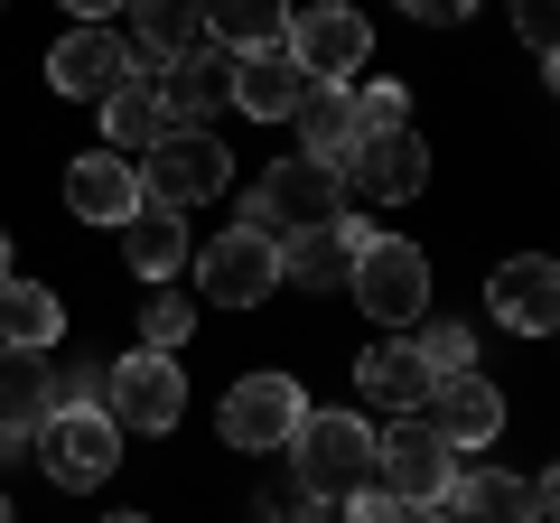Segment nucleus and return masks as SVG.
I'll return each mask as SVG.
<instances>
[{"instance_id": "obj_16", "label": "nucleus", "mask_w": 560, "mask_h": 523, "mask_svg": "<svg viewBox=\"0 0 560 523\" xmlns=\"http://www.w3.org/2000/svg\"><path fill=\"white\" fill-rule=\"evenodd\" d=\"M66 206H75V224H131L140 216V168L113 160V150H84L66 168Z\"/></svg>"}, {"instance_id": "obj_41", "label": "nucleus", "mask_w": 560, "mask_h": 523, "mask_svg": "<svg viewBox=\"0 0 560 523\" xmlns=\"http://www.w3.org/2000/svg\"><path fill=\"white\" fill-rule=\"evenodd\" d=\"M551 94H560V57H551Z\"/></svg>"}, {"instance_id": "obj_10", "label": "nucleus", "mask_w": 560, "mask_h": 523, "mask_svg": "<svg viewBox=\"0 0 560 523\" xmlns=\"http://www.w3.org/2000/svg\"><path fill=\"white\" fill-rule=\"evenodd\" d=\"M131 75H140V66H131V47H121L113 28H94V20H75L57 47H47V84H57L66 103H113Z\"/></svg>"}, {"instance_id": "obj_25", "label": "nucleus", "mask_w": 560, "mask_h": 523, "mask_svg": "<svg viewBox=\"0 0 560 523\" xmlns=\"http://www.w3.org/2000/svg\"><path fill=\"white\" fill-rule=\"evenodd\" d=\"M57 337H66V300L10 271V281H0V346H28V356H47Z\"/></svg>"}, {"instance_id": "obj_23", "label": "nucleus", "mask_w": 560, "mask_h": 523, "mask_svg": "<svg viewBox=\"0 0 560 523\" xmlns=\"http://www.w3.org/2000/svg\"><path fill=\"white\" fill-rule=\"evenodd\" d=\"M38 421H47V356L0 346V440H10V449L38 440Z\"/></svg>"}, {"instance_id": "obj_3", "label": "nucleus", "mask_w": 560, "mask_h": 523, "mask_svg": "<svg viewBox=\"0 0 560 523\" xmlns=\"http://www.w3.org/2000/svg\"><path fill=\"white\" fill-rule=\"evenodd\" d=\"M234 187V150L215 141V131H168L150 160H140V197L150 206H168V216H187V206H206V197H224Z\"/></svg>"}, {"instance_id": "obj_17", "label": "nucleus", "mask_w": 560, "mask_h": 523, "mask_svg": "<svg viewBox=\"0 0 560 523\" xmlns=\"http://www.w3.org/2000/svg\"><path fill=\"white\" fill-rule=\"evenodd\" d=\"M290 121H300V150H308V160L346 178V160H355V141H364V121H355V94H346V84H308Z\"/></svg>"}, {"instance_id": "obj_8", "label": "nucleus", "mask_w": 560, "mask_h": 523, "mask_svg": "<svg viewBox=\"0 0 560 523\" xmlns=\"http://www.w3.org/2000/svg\"><path fill=\"white\" fill-rule=\"evenodd\" d=\"M280 47L308 66V84H346L374 57V28H364V10H346V0H290V38Z\"/></svg>"}, {"instance_id": "obj_30", "label": "nucleus", "mask_w": 560, "mask_h": 523, "mask_svg": "<svg viewBox=\"0 0 560 523\" xmlns=\"http://www.w3.org/2000/svg\"><path fill=\"white\" fill-rule=\"evenodd\" d=\"M47 411H103V374L94 364H66V374L47 364Z\"/></svg>"}, {"instance_id": "obj_5", "label": "nucleus", "mask_w": 560, "mask_h": 523, "mask_svg": "<svg viewBox=\"0 0 560 523\" xmlns=\"http://www.w3.org/2000/svg\"><path fill=\"white\" fill-rule=\"evenodd\" d=\"M374 486L401 496V504H440L458 486V449L420 421V411H401L393 430H374Z\"/></svg>"}, {"instance_id": "obj_27", "label": "nucleus", "mask_w": 560, "mask_h": 523, "mask_svg": "<svg viewBox=\"0 0 560 523\" xmlns=\"http://www.w3.org/2000/svg\"><path fill=\"white\" fill-rule=\"evenodd\" d=\"M131 28L150 47V66H168L187 47H206V0H131Z\"/></svg>"}, {"instance_id": "obj_18", "label": "nucleus", "mask_w": 560, "mask_h": 523, "mask_svg": "<svg viewBox=\"0 0 560 523\" xmlns=\"http://www.w3.org/2000/svg\"><path fill=\"white\" fill-rule=\"evenodd\" d=\"M308 94V66L290 57V47H253V57H234V103L253 121H290Z\"/></svg>"}, {"instance_id": "obj_21", "label": "nucleus", "mask_w": 560, "mask_h": 523, "mask_svg": "<svg viewBox=\"0 0 560 523\" xmlns=\"http://www.w3.org/2000/svg\"><path fill=\"white\" fill-rule=\"evenodd\" d=\"M168 131H178V121H168V103L150 94V75H131L113 103H103V141H113V160H150Z\"/></svg>"}, {"instance_id": "obj_37", "label": "nucleus", "mask_w": 560, "mask_h": 523, "mask_svg": "<svg viewBox=\"0 0 560 523\" xmlns=\"http://www.w3.org/2000/svg\"><path fill=\"white\" fill-rule=\"evenodd\" d=\"M66 10H75V20H94V28H103V20H113V10H131V0H66Z\"/></svg>"}, {"instance_id": "obj_38", "label": "nucleus", "mask_w": 560, "mask_h": 523, "mask_svg": "<svg viewBox=\"0 0 560 523\" xmlns=\"http://www.w3.org/2000/svg\"><path fill=\"white\" fill-rule=\"evenodd\" d=\"M411 523H448V514H440V504H411Z\"/></svg>"}, {"instance_id": "obj_26", "label": "nucleus", "mask_w": 560, "mask_h": 523, "mask_svg": "<svg viewBox=\"0 0 560 523\" xmlns=\"http://www.w3.org/2000/svg\"><path fill=\"white\" fill-rule=\"evenodd\" d=\"M206 38L224 57H253V47L290 38V0H206Z\"/></svg>"}, {"instance_id": "obj_40", "label": "nucleus", "mask_w": 560, "mask_h": 523, "mask_svg": "<svg viewBox=\"0 0 560 523\" xmlns=\"http://www.w3.org/2000/svg\"><path fill=\"white\" fill-rule=\"evenodd\" d=\"M103 523H150V514H103Z\"/></svg>"}, {"instance_id": "obj_14", "label": "nucleus", "mask_w": 560, "mask_h": 523, "mask_svg": "<svg viewBox=\"0 0 560 523\" xmlns=\"http://www.w3.org/2000/svg\"><path fill=\"white\" fill-rule=\"evenodd\" d=\"M197 281H206V300H224V309H253V300H271L280 290V253L261 234H215L206 243V262H197Z\"/></svg>"}, {"instance_id": "obj_29", "label": "nucleus", "mask_w": 560, "mask_h": 523, "mask_svg": "<svg viewBox=\"0 0 560 523\" xmlns=\"http://www.w3.org/2000/svg\"><path fill=\"white\" fill-rule=\"evenodd\" d=\"M187 327H197V309H187L178 290H160V300H140V337L160 346V356H178V346H187Z\"/></svg>"}, {"instance_id": "obj_2", "label": "nucleus", "mask_w": 560, "mask_h": 523, "mask_svg": "<svg viewBox=\"0 0 560 523\" xmlns=\"http://www.w3.org/2000/svg\"><path fill=\"white\" fill-rule=\"evenodd\" d=\"M290 449H300V486L327 496V504L374 486V421H364V411H308Z\"/></svg>"}, {"instance_id": "obj_36", "label": "nucleus", "mask_w": 560, "mask_h": 523, "mask_svg": "<svg viewBox=\"0 0 560 523\" xmlns=\"http://www.w3.org/2000/svg\"><path fill=\"white\" fill-rule=\"evenodd\" d=\"M533 523H560V477H541V486H533Z\"/></svg>"}, {"instance_id": "obj_24", "label": "nucleus", "mask_w": 560, "mask_h": 523, "mask_svg": "<svg viewBox=\"0 0 560 523\" xmlns=\"http://www.w3.org/2000/svg\"><path fill=\"white\" fill-rule=\"evenodd\" d=\"M121 262H131L140 281H160V290H168V281H178V262H187V224L168 216V206L140 197V216L121 224Z\"/></svg>"}, {"instance_id": "obj_15", "label": "nucleus", "mask_w": 560, "mask_h": 523, "mask_svg": "<svg viewBox=\"0 0 560 523\" xmlns=\"http://www.w3.org/2000/svg\"><path fill=\"white\" fill-rule=\"evenodd\" d=\"M355 393H364L374 411H393V421H401V411H430L440 374L420 364V346H411V337H374V346L355 356Z\"/></svg>"}, {"instance_id": "obj_32", "label": "nucleus", "mask_w": 560, "mask_h": 523, "mask_svg": "<svg viewBox=\"0 0 560 523\" xmlns=\"http://www.w3.org/2000/svg\"><path fill=\"white\" fill-rule=\"evenodd\" d=\"M514 28H523V47L560 57V0H514Z\"/></svg>"}, {"instance_id": "obj_34", "label": "nucleus", "mask_w": 560, "mask_h": 523, "mask_svg": "<svg viewBox=\"0 0 560 523\" xmlns=\"http://www.w3.org/2000/svg\"><path fill=\"white\" fill-rule=\"evenodd\" d=\"M337 523H411V504L383 496V486H364V496H346V514H337Z\"/></svg>"}, {"instance_id": "obj_12", "label": "nucleus", "mask_w": 560, "mask_h": 523, "mask_svg": "<svg viewBox=\"0 0 560 523\" xmlns=\"http://www.w3.org/2000/svg\"><path fill=\"white\" fill-rule=\"evenodd\" d=\"M486 300H495V327H514V337H560V262L551 253L495 262Z\"/></svg>"}, {"instance_id": "obj_28", "label": "nucleus", "mask_w": 560, "mask_h": 523, "mask_svg": "<svg viewBox=\"0 0 560 523\" xmlns=\"http://www.w3.org/2000/svg\"><path fill=\"white\" fill-rule=\"evenodd\" d=\"M411 346H420V364H430L440 383H448V374H477V337H467V327H448V318H420Z\"/></svg>"}, {"instance_id": "obj_31", "label": "nucleus", "mask_w": 560, "mask_h": 523, "mask_svg": "<svg viewBox=\"0 0 560 523\" xmlns=\"http://www.w3.org/2000/svg\"><path fill=\"white\" fill-rule=\"evenodd\" d=\"M355 121H364V131H411V94H401V84H364Z\"/></svg>"}, {"instance_id": "obj_9", "label": "nucleus", "mask_w": 560, "mask_h": 523, "mask_svg": "<svg viewBox=\"0 0 560 523\" xmlns=\"http://www.w3.org/2000/svg\"><path fill=\"white\" fill-rule=\"evenodd\" d=\"M300 421H308V393L290 374H234V393H224V411H215L224 449H290Z\"/></svg>"}, {"instance_id": "obj_1", "label": "nucleus", "mask_w": 560, "mask_h": 523, "mask_svg": "<svg viewBox=\"0 0 560 523\" xmlns=\"http://www.w3.org/2000/svg\"><path fill=\"white\" fill-rule=\"evenodd\" d=\"M346 216V178L337 168H318L308 150H290V160H271L253 178V197H243V234H261L271 253H290L300 234H318V224Z\"/></svg>"}, {"instance_id": "obj_4", "label": "nucleus", "mask_w": 560, "mask_h": 523, "mask_svg": "<svg viewBox=\"0 0 560 523\" xmlns=\"http://www.w3.org/2000/svg\"><path fill=\"white\" fill-rule=\"evenodd\" d=\"M346 290H355V309H364L374 327H393V337L430 318V262H420V243L374 234V243L355 253V281H346Z\"/></svg>"}, {"instance_id": "obj_7", "label": "nucleus", "mask_w": 560, "mask_h": 523, "mask_svg": "<svg viewBox=\"0 0 560 523\" xmlns=\"http://www.w3.org/2000/svg\"><path fill=\"white\" fill-rule=\"evenodd\" d=\"M103 411H113V430H178V411H187V374H178V356L140 346V356L103 364Z\"/></svg>"}, {"instance_id": "obj_13", "label": "nucleus", "mask_w": 560, "mask_h": 523, "mask_svg": "<svg viewBox=\"0 0 560 523\" xmlns=\"http://www.w3.org/2000/svg\"><path fill=\"white\" fill-rule=\"evenodd\" d=\"M150 94L168 103V121L206 131V113H224V103H234V57H224V47H187V57L150 66Z\"/></svg>"}, {"instance_id": "obj_35", "label": "nucleus", "mask_w": 560, "mask_h": 523, "mask_svg": "<svg viewBox=\"0 0 560 523\" xmlns=\"http://www.w3.org/2000/svg\"><path fill=\"white\" fill-rule=\"evenodd\" d=\"M401 10H411L420 28H448V20H467V10H477V0H401Z\"/></svg>"}, {"instance_id": "obj_22", "label": "nucleus", "mask_w": 560, "mask_h": 523, "mask_svg": "<svg viewBox=\"0 0 560 523\" xmlns=\"http://www.w3.org/2000/svg\"><path fill=\"white\" fill-rule=\"evenodd\" d=\"M448 523H533V486L514 477V467H477V477H458L440 496Z\"/></svg>"}, {"instance_id": "obj_33", "label": "nucleus", "mask_w": 560, "mask_h": 523, "mask_svg": "<svg viewBox=\"0 0 560 523\" xmlns=\"http://www.w3.org/2000/svg\"><path fill=\"white\" fill-rule=\"evenodd\" d=\"M327 514V496H308V486H271L261 496V523H318Z\"/></svg>"}, {"instance_id": "obj_39", "label": "nucleus", "mask_w": 560, "mask_h": 523, "mask_svg": "<svg viewBox=\"0 0 560 523\" xmlns=\"http://www.w3.org/2000/svg\"><path fill=\"white\" fill-rule=\"evenodd\" d=\"M0 281H10V234H0Z\"/></svg>"}, {"instance_id": "obj_20", "label": "nucleus", "mask_w": 560, "mask_h": 523, "mask_svg": "<svg viewBox=\"0 0 560 523\" xmlns=\"http://www.w3.org/2000/svg\"><path fill=\"white\" fill-rule=\"evenodd\" d=\"M374 243V224H355V216H337V224H318V234H300L290 253H280V281H308V290H327V281H355V253Z\"/></svg>"}, {"instance_id": "obj_19", "label": "nucleus", "mask_w": 560, "mask_h": 523, "mask_svg": "<svg viewBox=\"0 0 560 523\" xmlns=\"http://www.w3.org/2000/svg\"><path fill=\"white\" fill-rule=\"evenodd\" d=\"M430 430H440L448 449H486L504 430V393L486 374H448L440 393H430Z\"/></svg>"}, {"instance_id": "obj_42", "label": "nucleus", "mask_w": 560, "mask_h": 523, "mask_svg": "<svg viewBox=\"0 0 560 523\" xmlns=\"http://www.w3.org/2000/svg\"><path fill=\"white\" fill-rule=\"evenodd\" d=\"M0 523H10V496H0Z\"/></svg>"}, {"instance_id": "obj_11", "label": "nucleus", "mask_w": 560, "mask_h": 523, "mask_svg": "<svg viewBox=\"0 0 560 523\" xmlns=\"http://www.w3.org/2000/svg\"><path fill=\"white\" fill-rule=\"evenodd\" d=\"M420 187H430V150H420V131H364L355 160H346V197L411 206Z\"/></svg>"}, {"instance_id": "obj_6", "label": "nucleus", "mask_w": 560, "mask_h": 523, "mask_svg": "<svg viewBox=\"0 0 560 523\" xmlns=\"http://www.w3.org/2000/svg\"><path fill=\"white\" fill-rule=\"evenodd\" d=\"M38 467H47V486H66V496H94V486L121 467L113 411H47L38 421Z\"/></svg>"}]
</instances>
